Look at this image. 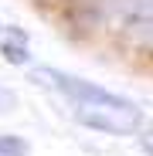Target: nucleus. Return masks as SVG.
Instances as JSON below:
<instances>
[{
    "instance_id": "1",
    "label": "nucleus",
    "mask_w": 153,
    "mask_h": 156,
    "mask_svg": "<svg viewBox=\"0 0 153 156\" xmlns=\"http://www.w3.org/2000/svg\"><path fill=\"white\" fill-rule=\"evenodd\" d=\"M75 122H82L89 129H99V133H109V136H129L140 129L143 115L133 105L129 98H119V102H95V105H75L71 109Z\"/></svg>"
},
{
    "instance_id": "2",
    "label": "nucleus",
    "mask_w": 153,
    "mask_h": 156,
    "mask_svg": "<svg viewBox=\"0 0 153 156\" xmlns=\"http://www.w3.org/2000/svg\"><path fill=\"white\" fill-rule=\"evenodd\" d=\"M112 17L136 41H153V0H112Z\"/></svg>"
},
{
    "instance_id": "3",
    "label": "nucleus",
    "mask_w": 153,
    "mask_h": 156,
    "mask_svg": "<svg viewBox=\"0 0 153 156\" xmlns=\"http://www.w3.org/2000/svg\"><path fill=\"white\" fill-rule=\"evenodd\" d=\"M14 37H17V41H4V44H0V51H4V58H7V61L24 65V61H27V44H24V34L14 31Z\"/></svg>"
},
{
    "instance_id": "4",
    "label": "nucleus",
    "mask_w": 153,
    "mask_h": 156,
    "mask_svg": "<svg viewBox=\"0 0 153 156\" xmlns=\"http://www.w3.org/2000/svg\"><path fill=\"white\" fill-rule=\"evenodd\" d=\"M27 146H24L17 136H0V156H24Z\"/></svg>"
},
{
    "instance_id": "5",
    "label": "nucleus",
    "mask_w": 153,
    "mask_h": 156,
    "mask_svg": "<svg viewBox=\"0 0 153 156\" xmlns=\"http://www.w3.org/2000/svg\"><path fill=\"white\" fill-rule=\"evenodd\" d=\"M10 109H14V92L0 85V112H10Z\"/></svg>"
},
{
    "instance_id": "6",
    "label": "nucleus",
    "mask_w": 153,
    "mask_h": 156,
    "mask_svg": "<svg viewBox=\"0 0 153 156\" xmlns=\"http://www.w3.org/2000/svg\"><path fill=\"white\" fill-rule=\"evenodd\" d=\"M146 153H150V156H153V139H146Z\"/></svg>"
}]
</instances>
